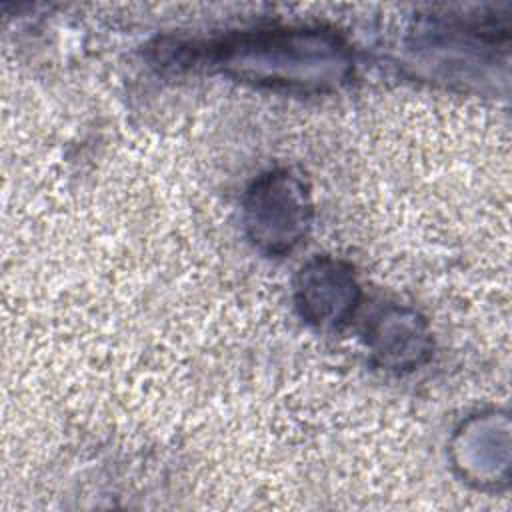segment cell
<instances>
[{
    "label": "cell",
    "instance_id": "1",
    "mask_svg": "<svg viewBox=\"0 0 512 512\" xmlns=\"http://www.w3.org/2000/svg\"><path fill=\"white\" fill-rule=\"evenodd\" d=\"M308 202L304 188L288 174H268L250 190L246 204L248 226L254 242L272 252L290 250L308 226Z\"/></svg>",
    "mask_w": 512,
    "mask_h": 512
}]
</instances>
